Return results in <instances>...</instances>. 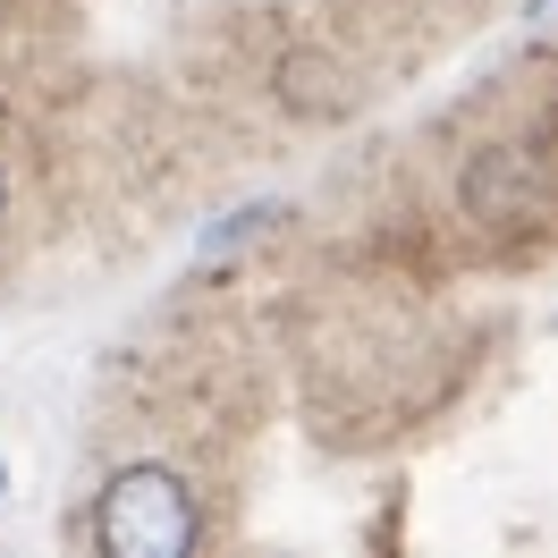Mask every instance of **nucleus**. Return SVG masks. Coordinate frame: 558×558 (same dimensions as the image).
<instances>
[{"label":"nucleus","instance_id":"1","mask_svg":"<svg viewBox=\"0 0 558 558\" xmlns=\"http://www.w3.org/2000/svg\"><path fill=\"white\" fill-rule=\"evenodd\" d=\"M94 542L110 558H178L204 542V517H195V499L170 465H128L94 499Z\"/></svg>","mask_w":558,"mask_h":558},{"label":"nucleus","instance_id":"2","mask_svg":"<svg viewBox=\"0 0 558 558\" xmlns=\"http://www.w3.org/2000/svg\"><path fill=\"white\" fill-rule=\"evenodd\" d=\"M465 204L508 220V204H533V153H490L483 170L465 178Z\"/></svg>","mask_w":558,"mask_h":558},{"label":"nucleus","instance_id":"3","mask_svg":"<svg viewBox=\"0 0 558 558\" xmlns=\"http://www.w3.org/2000/svg\"><path fill=\"white\" fill-rule=\"evenodd\" d=\"M0 204H9V186H0Z\"/></svg>","mask_w":558,"mask_h":558}]
</instances>
